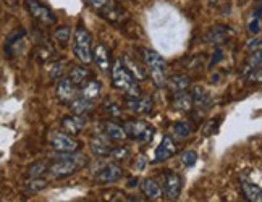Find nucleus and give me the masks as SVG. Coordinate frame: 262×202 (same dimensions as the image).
<instances>
[{"label":"nucleus","instance_id":"30","mask_svg":"<svg viewBox=\"0 0 262 202\" xmlns=\"http://www.w3.org/2000/svg\"><path fill=\"white\" fill-rule=\"evenodd\" d=\"M245 79L251 84H260L262 83V68H246Z\"/></svg>","mask_w":262,"mask_h":202},{"label":"nucleus","instance_id":"19","mask_svg":"<svg viewBox=\"0 0 262 202\" xmlns=\"http://www.w3.org/2000/svg\"><path fill=\"white\" fill-rule=\"evenodd\" d=\"M241 189L249 202H262V188L251 183L248 179H241Z\"/></svg>","mask_w":262,"mask_h":202},{"label":"nucleus","instance_id":"22","mask_svg":"<svg viewBox=\"0 0 262 202\" xmlns=\"http://www.w3.org/2000/svg\"><path fill=\"white\" fill-rule=\"evenodd\" d=\"M70 107H72V112L75 114V115H84V114H88V112H91L93 110V107H94V100H91V99H86V97H83V96H79V97H76L72 104H70Z\"/></svg>","mask_w":262,"mask_h":202},{"label":"nucleus","instance_id":"11","mask_svg":"<svg viewBox=\"0 0 262 202\" xmlns=\"http://www.w3.org/2000/svg\"><path fill=\"white\" fill-rule=\"evenodd\" d=\"M78 168V162L72 159H57V162L49 168L50 175L54 178H65L75 173V170Z\"/></svg>","mask_w":262,"mask_h":202},{"label":"nucleus","instance_id":"40","mask_svg":"<svg viewBox=\"0 0 262 202\" xmlns=\"http://www.w3.org/2000/svg\"><path fill=\"white\" fill-rule=\"evenodd\" d=\"M62 72H63V65L62 63H52V70H50V78L52 79H57L62 76Z\"/></svg>","mask_w":262,"mask_h":202},{"label":"nucleus","instance_id":"38","mask_svg":"<svg viewBox=\"0 0 262 202\" xmlns=\"http://www.w3.org/2000/svg\"><path fill=\"white\" fill-rule=\"evenodd\" d=\"M108 2H110V0H86V4H88L91 8H94L97 13H99L100 10H102Z\"/></svg>","mask_w":262,"mask_h":202},{"label":"nucleus","instance_id":"27","mask_svg":"<svg viewBox=\"0 0 262 202\" xmlns=\"http://www.w3.org/2000/svg\"><path fill=\"white\" fill-rule=\"evenodd\" d=\"M122 63L129 70V72H131V75H133L136 79H146V72H144V70L143 68H139L135 62H133V60H131L128 55H125L123 58H122Z\"/></svg>","mask_w":262,"mask_h":202},{"label":"nucleus","instance_id":"13","mask_svg":"<svg viewBox=\"0 0 262 202\" xmlns=\"http://www.w3.org/2000/svg\"><path fill=\"white\" fill-rule=\"evenodd\" d=\"M99 15L102 16L104 19H107L108 23H114V25H118L122 23L125 19V10L120 7L118 4H115L114 0H110V2L100 10Z\"/></svg>","mask_w":262,"mask_h":202},{"label":"nucleus","instance_id":"41","mask_svg":"<svg viewBox=\"0 0 262 202\" xmlns=\"http://www.w3.org/2000/svg\"><path fill=\"white\" fill-rule=\"evenodd\" d=\"M146 164H147V160H146V157H143V155H139L138 157V160H136V170L138 171H143L144 168H146Z\"/></svg>","mask_w":262,"mask_h":202},{"label":"nucleus","instance_id":"5","mask_svg":"<svg viewBox=\"0 0 262 202\" xmlns=\"http://www.w3.org/2000/svg\"><path fill=\"white\" fill-rule=\"evenodd\" d=\"M49 144L57 152H76L79 146H81L75 139V136L65 133V131H52L49 134Z\"/></svg>","mask_w":262,"mask_h":202},{"label":"nucleus","instance_id":"33","mask_svg":"<svg viewBox=\"0 0 262 202\" xmlns=\"http://www.w3.org/2000/svg\"><path fill=\"white\" fill-rule=\"evenodd\" d=\"M246 68H262V50H256L249 55Z\"/></svg>","mask_w":262,"mask_h":202},{"label":"nucleus","instance_id":"9","mask_svg":"<svg viewBox=\"0 0 262 202\" xmlns=\"http://www.w3.org/2000/svg\"><path fill=\"white\" fill-rule=\"evenodd\" d=\"M235 36V31H233V28H230L227 25H219V26H214V28H210L209 31L206 33L204 36V42L207 44H222V42H225V40H228L230 37H233Z\"/></svg>","mask_w":262,"mask_h":202},{"label":"nucleus","instance_id":"10","mask_svg":"<svg viewBox=\"0 0 262 202\" xmlns=\"http://www.w3.org/2000/svg\"><path fill=\"white\" fill-rule=\"evenodd\" d=\"M164 191L168 200L175 202L181 193V178L173 171H167L164 176Z\"/></svg>","mask_w":262,"mask_h":202},{"label":"nucleus","instance_id":"8","mask_svg":"<svg viewBox=\"0 0 262 202\" xmlns=\"http://www.w3.org/2000/svg\"><path fill=\"white\" fill-rule=\"evenodd\" d=\"M125 107L136 115H149L154 108V102L144 96H125Z\"/></svg>","mask_w":262,"mask_h":202},{"label":"nucleus","instance_id":"15","mask_svg":"<svg viewBox=\"0 0 262 202\" xmlns=\"http://www.w3.org/2000/svg\"><path fill=\"white\" fill-rule=\"evenodd\" d=\"M175 152H177V146L173 143V139L170 136H164L162 141H160V144L156 149L154 162H164V160H167L170 157H173Z\"/></svg>","mask_w":262,"mask_h":202},{"label":"nucleus","instance_id":"36","mask_svg":"<svg viewBox=\"0 0 262 202\" xmlns=\"http://www.w3.org/2000/svg\"><path fill=\"white\" fill-rule=\"evenodd\" d=\"M112 159H115V160H118V162H122V160H128L129 159V149L128 147H125V146H122V147H115V149H112Z\"/></svg>","mask_w":262,"mask_h":202},{"label":"nucleus","instance_id":"6","mask_svg":"<svg viewBox=\"0 0 262 202\" xmlns=\"http://www.w3.org/2000/svg\"><path fill=\"white\" fill-rule=\"evenodd\" d=\"M25 5H26V10L29 12V15H31L34 19H37V21H41L42 25L52 26L57 23V18L52 10L46 7L44 4H41L39 0H25Z\"/></svg>","mask_w":262,"mask_h":202},{"label":"nucleus","instance_id":"3","mask_svg":"<svg viewBox=\"0 0 262 202\" xmlns=\"http://www.w3.org/2000/svg\"><path fill=\"white\" fill-rule=\"evenodd\" d=\"M73 52L81 63L89 65L93 62V49H91V34L84 26H76L73 33Z\"/></svg>","mask_w":262,"mask_h":202},{"label":"nucleus","instance_id":"35","mask_svg":"<svg viewBox=\"0 0 262 202\" xmlns=\"http://www.w3.org/2000/svg\"><path fill=\"white\" fill-rule=\"evenodd\" d=\"M260 15H262V13L256 12V13L253 15V18L249 19V23H248V31H249L251 34H257V33L260 31Z\"/></svg>","mask_w":262,"mask_h":202},{"label":"nucleus","instance_id":"26","mask_svg":"<svg viewBox=\"0 0 262 202\" xmlns=\"http://www.w3.org/2000/svg\"><path fill=\"white\" fill-rule=\"evenodd\" d=\"M89 70L84 68V66H73L72 70H70V75L68 78L73 81V83L76 86H83L86 81L89 79Z\"/></svg>","mask_w":262,"mask_h":202},{"label":"nucleus","instance_id":"14","mask_svg":"<svg viewBox=\"0 0 262 202\" xmlns=\"http://www.w3.org/2000/svg\"><path fill=\"white\" fill-rule=\"evenodd\" d=\"M91 150L97 157H107L112 154V147H110V139L105 134H94L91 138Z\"/></svg>","mask_w":262,"mask_h":202},{"label":"nucleus","instance_id":"2","mask_svg":"<svg viewBox=\"0 0 262 202\" xmlns=\"http://www.w3.org/2000/svg\"><path fill=\"white\" fill-rule=\"evenodd\" d=\"M143 58H144V63L150 73V79L156 87L162 89L164 86H167L168 83V75H167V63L165 60L160 57L156 50H150V49H144L143 50Z\"/></svg>","mask_w":262,"mask_h":202},{"label":"nucleus","instance_id":"25","mask_svg":"<svg viewBox=\"0 0 262 202\" xmlns=\"http://www.w3.org/2000/svg\"><path fill=\"white\" fill-rule=\"evenodd\" d=\"M167 87L172 91L173 94H178V93H185V91L189 87V79L186 76H172L168 78V83H167Z\"/></svg>","mask_w":262,"mask_h":202},{"label":"nucleus","instance_id":"29","mask_svg":"<svg viewBox=\"0 0 262 202\" xmlns=\"http://www.w3.org/2000/svg\"><path fill=\"white\" fill-rule=\"evenodd\" d=\"M49 186V183L44 179V178H29L26 181V189L31 191V193H39V191H42Z\"/></svg>","mask_w":262,"mask_h":202},{"label":"nucleus","instance_id":"16","mask_svg":"<svg viewBox=\"0 0 262 202\" xmlns=\"http://www.w3.org/2000/svg\"><path fill=\"white\" fill-rule=\"evenodd\" d=\"M84 125H86L84 118H81L79 115H75V114L62 118V128L65 129V133L72 134V136H76L81 133Z\"/></svg>","mask_w":262,"mask_h":202},{"label":"nucleus","instance_id":"31","mask_svg":"<svg viewBox=\"0 0 262 202\" xmlns=\"http://www.w3.org/2000/svg\"><path fill=\"white\" fill-rule=\"evenodd\" d=\"M70 36H72V29H70V26H60L54 33V37L60 46H65L68 42Z\"/></svg>","mask_w":262,"mask_h":202},{"label":"nucleus","instance_id":"20","mask_svg":"<svg viewBox=\"0 0 262 202\" xmlns=\"http://www.w3.org/2000/svg\"><path fill=\"white\" fill-rule=\"evenodd\" d=\"M172 105L173 108L180 110V112H189L191 108H193L194 102H193V96L189 93H178V94H173V99H172Z\"/></svg>","mask_w":262,"mask_h":202},{"label":"nucleus","instance_id":"1","mask_svg":"<svg viewBox=\"0 0 262 202\" xmlns=\"http://www.w3.org/2000/svg\"><path fill=\"white\" fill-rule=\"evenodd\" d=\"M112 84L115 89L125 93V96H141V87L138 86L136 78L122 63V60H117L112 66Z\"/></svg>","mask_w":262,"mask_h":202},{"label":"nucleus","instance_id":"42","mask_svg":"<svg viewBox=\"0 0 262 202\" xmlns=\"http://www.w3.org/2000/svg\"><path fill=\"white\" fill-rule=\"evenodd\" d=\"M4 4L8 7H15V5H18V0H4Z\"/></svg>","mask_w":262,"mask_h":202},{"label":"nucleus","instance_id":"12","mask_svg":"<svg viewBox=\"0 0 262 202\" xmlns=\"http://www.w3.org/2000/svg\"><path fill=\"white\" fill-rule=\"evenodd\" d=\"M122 176H123V170L120 168V165H117V164H108V165H105L96 175V181H97V183H100V185L115 183V181H118Z\"/></svg>","mask_w":262,"mask_h":202},{"label":"nucleus","instance_id":"28","mask_svg":"<svg viewBox=\"0 0 262 202\" xmlns=\"http://www.w3.org/2000/svg\"><path fill=\"white\" fill-rule=\"evenodd\" d=\"M49 170L47 162H36L31 167L28 168V176L29 178H41V175H44Z\"/></svg>","mask_w":262,"mask_h":202},{"label":"nucleus","instance_id":"7","mask_svg":"<svg viewBox=\"0 0 262 202\" xmlns=\"http://www.w3.org/2000/svg\"><path fill=\"white\" fill-rule=\"evenodd\" d=\"M55 96L60 100V104H72L78 97L76 84L70 78H60L55 86Z\"/></svg>","mask_w":262,"mask_h":202},{"label":"nucleus","instance_id":"21","mask_svg":"<svg viewBox=\"0 0 262 202\" xmlns=\"http://www.w3.org/2000/svg\"><path fill=\"white\" fill-rule=\"evenodd\" d=\"M191 96H193V102H194V107L201 108V110H206L210 107V96L207 94V91L204 87L201 86H194L193 87V93H191Z\"/></svg>","mask_w":262,"mask_h":202},{"label":"nucleus","instance_id":"24","mask_svg":"<svg viewBox=\"0 0 262 202\" xmlns=\"http://www.w3.org/2000/svg\"><path fill=\"white\" fill-rule=\"evenodd\" d=\"M100 83L96 79H88L86 83L81 86V91H79V96H83L86 99H91V100H96L99 96H100Z\"/></svg>","mask_w":262,"mask_h":202},{"label":"nucleus","instance_id":"37","mask_svg":"<svg viewBox=\"0 0 262 202\" xmlns=\"http://www.w3.org/2000/svg\"><path fill=\"white\" fill-rule=\"evenodd\" d=\"M104 108H105L107 115H110V117H120V114H122L115 102H105L104 104Z\"/></svg>","mask_w":262,"mask_h":202},{"label":"nucleus","instance_id":"32","mask_svg":"<svg viewBox=\"0 0 262 202\" xmlns=\"http://www.w3.org/2000/svg\"><path fill=\"white\" fill-rule=\"evenodd\" d=\"M173 131L180 138H188L191 133H193V125H191L189 121H178L173 128Z\"/></svg>","mask_w":262,"mask_h":202},{"label":"nucleus","instance_id":"34","mask_svg":"<svg viewBox=\"0 0 262 202\" xmlns=\"http://www.w3.org/2000/svg\"><path fill=\"white\" fill-rule=\"evenodd\" d=\"M181 162H183V165L186 167H194L198 162V152L196 150H185V152L181 154Z\"/></svg>","mask_w":262,"mask_h":202},{"label":"nucleus","instance_id":"39","mask_svg":"<svg viewBox=\"0 0 262 202\" xmlns=\"http://www.w3.org/2000/svg\"><path fill=\"white\" fill-rule=\"evenodd\" d=\"M246 47L251 50V52H256V50H262V37L251 39L249 42L246 44Z\"/></svg>","mask_w":262,"mask_h":202},{"label":"nucleus","instance_id":"4","mask_svg":"<svg viewBox=\"0 0 262 202\" xmlns=\"http://www.w3.org/2000/svg\"><path fill=\"white\" fill-rule=\"evenodd\" d=\"M125 129L129 139L138 141V143L147 144L154 139L156 129L152 125L146 123L143 120H129L125 123Z\"/></svg>","mask_w":262,"mask_h":202},{"label":"nucleus","instance_id":"18","mask_svg":"<svg viewBox=\"0 0 262 202\" xmlns=\"http://www.w3.org/2000/svg\"><path fill=\"white\" fill-rule=\"evenodd\" d=\"M93 58L96 65L102 70V72H108L110 68V57H108V50L102 44H96L93 49Z\"/></svg>","mask_w":262,"mask_h":202},{"label":"nucleus","instance_id":"23","mask_svg":"<svg viewBox=\"0 0 262 202\" xmlns=\"http://www.w3.org/2000/svg\"><path fill=\"white\" fill-rule=\"evenodd\" d=\"M141 189H143V194L150 200H156L162 196V188L157 185L156 179H150V178L144 179L143 185H141Z\"/></svg>","mask_w":262,"mask_h":202},{"label":"nucleus","instance_id":"17","mask_svg":"<svg viewBox=\"0 0 262 202\" xmlns=\"http://www.w3.org/2000/svg\"><path fill=\"white\" fill-rule=\"evenodd\" d=\"M102 131L110 141H125L128 138L125 126L115 123V121H104Z\"/></svg>","mask_w":262,"mask_h":202}]
</instances>
